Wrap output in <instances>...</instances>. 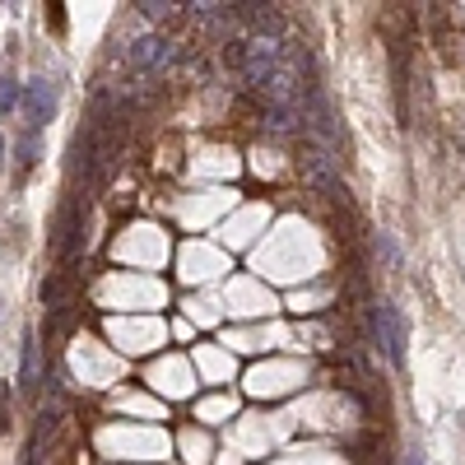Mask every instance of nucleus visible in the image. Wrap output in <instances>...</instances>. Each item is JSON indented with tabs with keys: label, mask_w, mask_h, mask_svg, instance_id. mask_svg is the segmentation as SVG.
<instances>
[{
	"label": "nucleus",
	"mask_w": 465,
	"mask_h": 465,
	"mask_svg": "<svg viewBox=\"0 0 465 465\" xmlns=\"http://www.w3.org/2000/svg\"><path fill=\"white\" fill-rule=\"evenodd\" d=\"M173 56H177V47L168 43L163 33H140L135 43L126 47V65L140 74V80H153V74H163V70L173 65Z\"/></svg>",
	"instance_id": "nucleus-1"
},
{
	"label": "nucleus",
	"mask_w": 465,
	"mask_h": 465,
	"mask_svg": "<svg viewBox=\"0 0 465 465\" xmlns=\"http://www.w3.org/2000/svg\"><path fill=\"white\" fill-rule=\"evenodd\" d=\"M19 112H24V135H43V126L56 116V84L43 80V74H37V80H28Z\"/></svg>",
	"instance_id": "nucleus-2"
},
{
	"label": "nucleus",
	"mask_w": 465,
	"mask_h": 465,
	"mask_svg": "<svg viewBox=\"0 0 465 465\" xmlns=\"http://www.w3.org/2000/svg\"><path fill=\"white\" fill-rule=\"evenodd\" d=\"M377 344H381L386 363L405 368V317H401V307L391 298L377 302Z\"/></svg>",
	"instance_id": "nucleus-3"
},
{
	"label": "nucleus",
	"mask_w": 465,
	"mask_h": 465,
	"mask_svg": "<svg viewBox=\"0 0 465 465\" xmlns=\"http://www.w3.org/2000/svg\"><path fill=\"white\" fill-rule=\"evenodd\" d=\"M298 168H302V177L312 182L317 191H340V159H335V153H326L322 144L307 140V149H302Z\"/></svg>",
	"instance_id": "nucleus-4"
},
{
	"label": "nucleus",
	"mask_w": 465,
	"mask_h": 465,
	"mask_svg": "<svg viewBox=\"0 0 465 465\" xmlns=\"http://www.w3.org/2000/svg\"><path fill=\"white\" fill-rule=\"evenodd\" d=\"M238 28L242 37H284V15L275 5H238Z\"/></svg>",
	"instance_id": "nucleus-5"
},
{
	"label": "nucleus",
	"mask_w": 465,
	"mask_h": 465,
	"mask_svg": "<svg viewBox=\"0 0 465 465\" xmlns=\"http://www.w3.org/2000/svg\"><path fill=\"white\" fill-rule=\"evenodd\" d=\"M37 335L33 331H24V354H19V391L24 396H37Z\"/></svg>",
	"instance_id": "nucleus-6"
},
{
	"label": "nucleus",
	"mask_w": 465,
	"mask_h": 465,
	"mask_svg": "<svg viewBox=\"0 0 465 465\" xmlns=\"http://www.w3.org/2000/svg\"><path fill=\"white\" fill-rule=\"evenodd\" d=\"M19 107H24V84L15 74H5V80H0V116H15Z\"/></svg>",
	"instance_id": "nucleus-7"
},
{
	"label": "nucleus",
	"mask_w": 465,
	"mask_h": 465,
	"mask_svg": "<svg viewBox=\"0 0 465 465\" xmlns=\"http://www.w3.org/2000/svg\"><path fill=\"white\" fill-rule=\"evenodd\" d=\"M135 10H140V15L149 19V24H168V19H173V15H177L182 5H173V0H140Z\"/></svg>",
	"instance_id": "nucleus-8"
},
{
	"label": "nucleus",
	"mask_w": 465,
	"mask_h": 465,
	"mask_svg": "<svg viewBox=\"0 0 465 465\" xmlns=\"http://www.w3.org/2000/svg\"><path fill=\"white\" fill-rule=\"evenodd\" d=\"M61 293H65V270H56V275H47V280H43V307L61 312Z\"/></svg>",
	"instance_id": "nucleus-9"
},
{
	"label": "nucleus",
	"mask_w": 465,
	"mask_h": 465,
	"mask_svg": "<svg viewBox=\"0 0 465 465\" xmlns=\"http://www.w3.org/2000/svg\"><path fill=\"white\" fill-rule=\"evenodd\" d=\"M15 159H19V173H28V168L37 163V135H19V144H15Z\"/></svg>",
	"instance_id": "nucleus-10"
},
{
	"label": "nucleus",
	"mask_w": 465,
	"mask_h": 465,
	"mask_svg": "<svg viewBox=\"0 0 465 465\" xmlns=\"http://www.w3.org/2000/svg\"><path fill=\"white\" fill-rule=\"evenodd\" d=\"M10 410H15V386L0 377V438L10 433Z\"/></svg>",
	"instance_id": "nucleus-11"
},
{
	"label": "nucleus",
	"mask_w": 465,
	"mask_h": 465,
	"mask_svg": "<svg viewBox=\"0 0 465 465\" xmlns=\"http://www.w3.org/2000/svg\"><path fill=\"white\" fill-rule=\"evenodd\" d=\"M377 252L386 256V265H391V270H401V247H396L391 232H377Z\"/></svg>",
	"instance_id": "nucleus-12"
},
{
	"label": "nucleus",
	"mask_w": 465,
	"mask_h": 465,
	"mask_svg": "<svg viewBox=\"0 0 465 465\" xmlns=\"http://www.w3.org/2000/svg\"><path fill=\"white\" fill-rule=\"evenodd\" d=\"M405 465H423V451L414 447V451H405Z\"/></svg>",
	"instance_id": "nucleus-13"
},
{
	"label": "nucleus",
	"mask_w": 465,
	"mask_h": 465,
	"mask_svg": "<svg viewBox=\"0 0 465 465\" xmlns=\"http://www.w3.org/2000/svg\"><path fill=\"white\" fill-rule=\"evenodd\" d=\"M0 163H5V135H0Z\"/></svg>",
	"instance_id": "nucleus-14"
}]
</instances>
